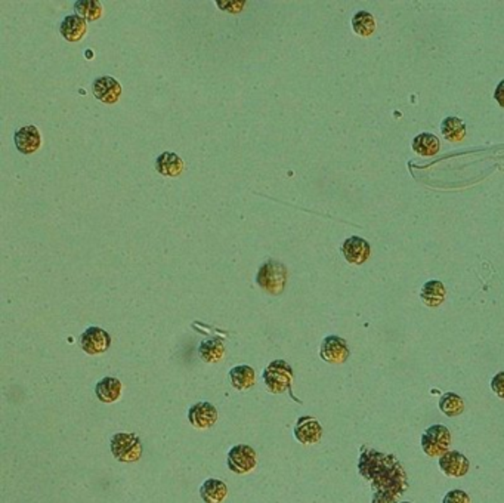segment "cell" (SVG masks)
Wrapping results in <instances>:
<instances>
[{"label":"cell","mask_w":504,"mask_h":503,"mask_svg":"<svg viewBox=\"0 0 504 503\" xmlns=\"http://www.w3.org/2000/svg\"><path fill=\"white\" fill-rule=\"evenodd\" d=\"M256 281L262 289L271 295L283 293L287 283V268L277 260H268L260 267Z\"/></svg>","instance_id":"cell-2"},{"label":"cell","mask_w":504,"mask_h":503,"mask_svg":"<svg viewBox=\"0 0 504 503\" xmlns=\"http://www.w3.org/2000/svg\"><path fill=\"white\" fill-rule=\"evenodd\" d=\"M402 503H410V502H402Z\"/></svg>","instance_id":"cell-31"},{"label":"cell","mask_w":504,"mask_h":503,"mask_svg":"<svg viewBox=\"0 0 504 503\" xmlns=\"http://www.w3.org/2000/svg\"><path fill=\"white\" fill-rule=\"evenodd\" d=\"M93 95L104 104H115L120 95H122V86L115 78L104 76L96 78L92 85Z\"/></svg>","instance_id":"cell-13"},{"label":"cell","mask_w":504,"mask_h":503,"mask_svg":"<svg viewBox=\"0 0 504 503\" xmlns=\"http://www.w3.org/2000/svg\"><path fill=\"white\" fill-rule=\"evenodd\" d=\"M451 434L447 427L432 425L421 435V449L431 457H441L450 452Z\"/></svg>","instance_id":"cell-5"},{"label":"cell","mask_w":504,"mask_h":503,"mask_svg":"<svg viewBox=\"0 0 504 503\" xmlns=\"http://www.w3.org/2000/svg\"><path fill=\"white\" fill-rule=\"evenodd\" d=\"M413 148L420 156H435L439 151V139L433 133H420L413 141Z\"/></svg>","instance_id":"cell-24"},{"label":"cell","mask_w":504,"mask_h":503,"mask_svg":"<svg viewBox=\"0 0 504 503\" xmlns=\"http://www.w3.org/2000/svg\"><path fill=\"white\" fill-rule=\"evenodd\" d=\"M230 379H231V384L235 390L246 391L254 385L256 372L253 367H250L247 365L235 366L230 372Z\"/></svg>","instance_id":"cell-19"},{"label":"cell","mask_w":504,"mask_h":503,"mask_svg":"<svg viewBox=\"0 0 504 503\" xmlns=\"http://www.w3.org/2000/svg\"><path fill=\"white\" fill-rule=\"evenodd\" d=\"M155 169L158 173L166 176H178L184 171V162L175 153H163L155 160Z\"/></svg>","instance_id":"cell-18"},{"label":"cell","mask_w":504,"mask_h":503,"mask_svg":"<svg viewBox=\"0 0 504 503\" xmlns=\"http://www.w3.org/2000/svg\"><path fill=\"white\" fill-rule=\"evenodd\" d=\"M491 390L495 392L497 397L504 400V372L495 375L491 379Z\"/></svg>","instance_id":"cell-28"},{"label":"cell","mask_w":504,"mask_h":503,"mask_svg":"<svg viewBox=\"0 0 504 503\" xmlns=\"http://www.w3.org/2000/svg\"><path fill=\"white\" fill-rule=\"evenodd\" d=\"M122 382L117 377H104L96 384L95 394L101 402H104V405H113V402H115L122 397Z\"/></svg>","instance_id":"cell-15"},{"label":"cell","mask_w":504,"mask_h":503,"mask_svg":"<svg viewBox=\"0 0 504 503\" xmlns=\"http://www.w3.org/2000/svg\"><path fill=\"white\" fill-rule=\"evenodd\" d=\"M341 252H344V256L349 264L362 265L364 263H367V259L370 258L371 248L367 240L354 235L345 241Z\"/></svg>","instance_id":"cell-10"},{"label":"cell","mask_w":504,"mask_h":503,"mask_svg":"<svg viewBox=\"0 0 504 503\" xmlns=\"http://www.w3.org/2000/svg\"><path fill=\"white\" fill-rule=\"evenodd\" d=\"M80 345L89 355L104 354L111 347V336L101 327H89L80 337Z\"/></svg>","instance_id":"cell-8"},{"label":"cell","mask_w":504,"mask_h":503,"mask_svg":"<svg viewBox=\"0 0 504 503\" xmlns=\"http://www.w3.org/2000/svg\"><path fill=\"white\" fill-rule=\"evenodd\" d=\"M439 468L447 477H465L470 469L469 459L460 452H448L439 459Z\"/></svg>","instance_id":"cell-11"},{"label":"cell","mask_w":504,"mask_h":503,"mask_svg":"<svg viewBox=\"0 0 504 503\" xmlns=\"http://www.w3.org/2000/svg\"><path fill=\"white\" fill-rule=\"evenodd\" d=\"M352 27L358 36L369 37L376 31V19L370 12L361 11L354 16Z\"/></svg>","instance_id":"cell-25"},{"label":"cell","mask_w":504,"mask_h":503,"mask_svg":"<svg viewBox=\"0 0 504 503\" xmlns=\"http://www.w3.org/2000/svg\"><path fill=\"white\" fill-rule=\"evenodd\" d=\"M446 296H447L446 286H443V283H441V281H438V280L428 281V283L421 288V292H420L421 300L425 302L428 307H432V308L439 307L442 302L446 300Z\"/></svg>","instance_id":"cell-20"},{"label":"cell","mask_w":504,"mask_h":503,"mask_svg":"<svg viewBox=\"0 0 504 503\" xmlns=\"http://www.w3.org/2000/svg\"><path fill=\"white\" fill-rule=\"evenodd\" d=\"M442 503H470V497L463 490H451L443 496Z\"/></svg>","instance_id":"cell-27"},{"label":"cell","mask_w":504,"mask_h":503,"mask_svg":"<svg viewBox=\"0 0 504 503\" xmlns=\"http://www.w3.org/2000/svg\"><path fill=\"white\" fill-rule=\"evenodd\" d=\"M15 146L16 148L24 153V154H31L36 153L40 146H42V136L36 126H24L15 133Z\"/></svg>","instance_id":"cell-14"},{"label":"cell","mask_w":504,"mask_h":503,"mask_svg":"<svg viewBox=\"0 0 504 503\" xmlns=\"http://www.w3.org/2000/svg\"><path fill=\"white\" fill-rule=\"evenodd\" d=\"M349 347L345 339L339 336H327L321 344V358L331 365H344L349 358Z\"/></svg>","instance_id":"cell-7"},{"label":"cell","mask_w":504,"mask_h":503,"mask_svg":"<svg viewBox=\"0 0 504 503\" xmlns=\"http://www.w3.org/2000/svg\"><path fill=\"white\" fill-rule=\"evenodd\" d=\"M294 437L302 444H315L322 437V427L315 417L302 416L296 424Z\"/></svg>","instance_id":"cell-12"},{"label":"cell","mask_w":504,"mask_h":503,"mask_svg":"<svg viewBox=\"0 0 504 503\" xmlns=\"http://www.w3.org/2000/svg\"><path fill=\"white\" fill-rule=\"evenodd\" d=\"M111 452L122 464H133L143 456V444L135 434L118 432L111 438Z\"/></svg>","instance_id":"cell-4"},{"label":"cell","mask_w":504,"mask_h":503,"mask_svg":"<svg viewBox=\"0 0 504 503\" xmlns=\"http://www.w3.org/2000/svg\"><path fill=\"white\" fill-rule=\"evenodd\" d=\"M441 131L442 135L451 141V143H458V141H463V138L466 136V125L458 117H447L442 122Z\"/></svg>","instance_id":"cell-23"},{"label":"cell","mask_w":504,"mask_h":503,"mask_svg":"<svg viewBox=\"0 0 504 503\" xmlns=\"http://www.w3.org/2000/svg\"><path fill=\"white\" fill-rule=\"evenodd\" d=\"M358 469L373 481L371 503H394L408 487L406 471L392 454L362 447Z\"/></svg>","instance_id":"cell-1"},{"label":"cell","mask_w":504,"mask_h":503,"mask_svg":"<svg viewBox=\"0 0 504 503\" xmlns=\"http://www.w3.org/2000/svg\"><path fill=\"white\" fill-rule=\"evenodd\" d=\"M190 424L197 430H209L217 420V410L209 401H201L194 405L188 412Z\"/></svg>","instance_id":"cell-9"},{"label":"cell","mask_w":504,"mask_h":503,"mask_svg":"<svg viewBox=\"0 0 504 503\" xmlns=\"http://www.w3.org/2000/svg\"><path fill=\"white\" fill-rule=\"evenodd\" d=\"M439 409L446 416L456 417L465 412V401L456 392H446L439 400Z\"/></svg>","instance_id":"cell-22"},{"label":"cell","mask_w":504,"mask_h":503,"mask_svg":"<svg viewBox=\"0 0 504 503\" xmlns=\"http://www.w3.org/2000/svg\"><path fill=\"white\" fill-rule=\"evenodd\" d=\"M200 496L205 503H222L228 496V487L224 481L210 478L201 484Z\"/></svg>","instance_id":"cell-16"},{"label":"cell","mask_w":504,"mask_h":503,"mask_svg":"<svg viewBox=\"0 0 504 503\" xmlns=\"http://www.w3.org/2000/svg\"><path fill=\"white\" fill-rule=\"evenodd\" d=\"M59 30H61V34L66 40H68L71 44H76L80 39L85 37L88 27H86V21L82 16L68 15L64 18V21L61 23Z\"/></svg>","instance_id":"cell-17"},{"label":"cell","mask_w":504,"mask_h":503,"mask_svg":"<svg viewBox=\"0 0 504 503\" xmlns=\"http://www.w3.org/2000/svg\"><path fill=\"white\" fill-rule=\"evenodd\" d=\"M74 9L85 21H96L103 15V6L98 0H78L74 4Z\"/></svg>","instance_id":"cell-26"},{"label":"cell","mask_w":504,"mask_h":503,"mask_svg":"<svg viewBox=\"0 0 504 503\" xmlns=\"http://www.w3.org/2000/svg\"><path fill=\"white\" fill-rule=\"evenodd\" d=\"M225 344L224 340L215 337L205 340L203 344L198 348L200 358L205 361V363H219V361L225 357Z\"/></svg>","instance_id":"cell-21"},{"label":"cell","mask_w":504,"mask_h":503,"mask_svg":"<svg viewBox=\"0 0 504 503\" xmlns=\"http://www.w3.org/2000/svg\"><path fill=\"white\" fill-rule=\"evenodd\" d=\"M228 468L238 475L252 472L256 468V452L246 444H238L228 453Z\"/></svg>","instance_id":"cell-6"},{"label":"cell","mask_w":504,"mask_h":503,"mask_svg":"<svg viewBox=\"0 0 504 503\" xmlns=\"http://www.w3.org/2000/svg\"><path fill=\"white\" fill-rule=\"evenodd\" d=\"M495 99H497V103L504 108V80L495 89Z\"/></svg>","instance_id":"cell-30"},{"label":"cell","mask_w":504,"mask_h":503,"mask_svg":"<svg viewBox=\"0 0 504 503\" xmlns=\"http://www.w3.org/2000/svg\"><path fill=\"white\" fill-rule=\"evenodd\" d=\"M264 380L271 394H283L292 390L293 369L284 360H275L264 372Z\"/></svg>","instance_id":"cell-3"},{"label":"cell","mask_w":504,"mask_h":503,"mask_svg":"<svg viewBox=\"0 0 504 503\" xmlns=\"http://www.w3.org/2000/svg\"><path fill=\"white\" fill-rule=\"evenodd\" d=\"M220 9H227L230 12H240L245 6V2H217Z\"/></svg>","instance_id":"cell-29"}]
</instances>
